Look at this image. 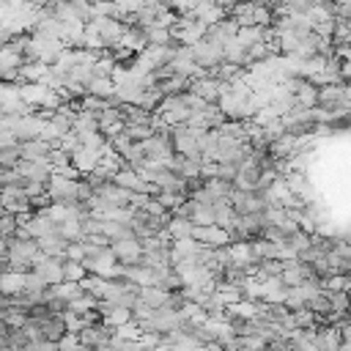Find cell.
Masks as SVG:
<instances>
[{
  "instance_id": "5bb4252c",
  "label": "cell",
  "mask_w": 351,
  "mask_h": 351,
  "mask_svg": "<svg viewBox=\"0 0 351 351\" xmlns=\"http://www.w3.org/2000/svg\"><path fill=\"white\" fill-rule=\"evenodd\" d=\"M343 101H351V90H348V82H337V85H318V107H335V104H343Z\"/></svg>"
},
{
  "instance_id": "277c9868",
  "label": "cell",
  "mask_w": 351,
  "mask_h": 351,
  "mask_svg": "<svg viewBox=\"0 0 351 351\" xmlns=\"http://www.w3.org/2000/svg\"><path fill=\"white\" fill-rule=\"evenodd\" d=\"M30 269H33V271L47 282V285H55V282H60V280H63V258L36 252V255H33Z\"/></svg>"
},
{
  "instance_id": "6da1fadb",
  "label": "cell",
  "mask_w": 351,
  "mask_h": 351,
  "mask_svg": "<svg viewBox=\"0 0 351 351\" xmlns=\"http://www.w3.org/2000/svg\"><path fill=\"white\" fill-rule=\"evenodd\" d=\"M38 252L36 239H5V269L25 271L33 263V255Z\"/></svg>"
},
{
  "instance_id": "7402d4cb",
  "label": "cell",
  "mask_w": 351,
  "mask_h": 351,
  "mask_svg": "<svg viewBox=\"0 0 351 351\" xmlns=\"http://www.w3.org/2000/svg\"><path fill=\"white\" fill-rule=\"evenodd\" d=\"M47 154H49V145L38 137L19 143V159H25V162H41V159H47Z\"/></svg>"
},
{
  "instance_id": "44dd1931",
  "label": "cell",
  "mask_w": 351,
  "mask_h": 351,
  "mask_svg": "<svg viewBox=\"0 0 351 351\" xmlns=\"http://www.w3.org/2000/svg\"><path fill=\"white\" fill-rule=\"evenodd\" d=\"M137 299L145 302L148 307H167L170 291H165L159 285H137Z\"/></svg>"
},
{
  "instance_id": "9a60e30c",
  "label": "cell",
  "mask_w": 351,
  "mask_h": 351,
  "mask_svg": "<svg viewBox=\"0 0 351 351\" xmlns=\"http://www.w3.org/2000/svg\"><path fill=\"white\" fill-rule=\"evenodd\" d=\"M14 170H16L19 176H25L27 181H38V184H44V186H47V178H49V173H52V167H49L47 159H41V162H25V159H19V162L14 165Z\"/></svg>"
},
{
  "instance_id": "603a6c76",
  "label": "cell",
  "mask_w": 351,
  "mask_h": 351,
  "mask_svg": "<svg viewBox=\"0 0 351 351\" xmlns=\"http://www.w3.org/2000/svg\"><path fill=\"white\" fill-rule=\"evenodd\" d=\"M228 255H230V263L239 266V269L258 261V258L252 255V244H250V241H230V244H228Z\"/></svg>"
},
{
  "instance_id": "7bdbcfd3",
  "label": "cell",
  "mask_w": 351,
  "mask_h": 351,
  "mask_svg": "<svg viewBox=\"0 0 351 351\" xmlns=\"http://www.w3.org/2000/svg\"><path fill=\"white\" fill-rule=\"evenodd\" d=\"M326 296H329V310L348 313V291H326Z\"/></svg>"
},
{
  "instance_id": "d4e9b609",
  "label": "cell",
  "mask_w": 351,
  "mask_h": 351,
  "mask_svg": "<svg viewBox=\"0 0 351 351\" xmlns=\"http://www.w3.org/2000/svg\"><path fill=\"white\" fill-rule=\"evenodd\" d=\"M47 74H49V63H41V60H25L19 66V80L22 82H44Z\"/></svg>"
},
{
  "instance_id": "2e32d148",
  "label": "cell",
  "mask_w": 351,
  "mask_h": 351,
  "mask_svg": "<svg viewBox=\"0 0 351 351\" xmlns=\"http://www.w3.org/2000/svg\"><path fill=\"white\" fill-rule=\"evenodd\" d=\"M22 228L27 230V236H30V239H38V236L52 233L58 225L47 217V208H44V211H30V214H27V219L22 222Z\"/></svg>"
},
{
  "instance_id": "f35d334b",
  "label": "cell",
  "mask_w": 351,
  "mask_h": 351,
  "mask_svg": "<svg viewBox=\"0 0 351 351\" xmlns=\"http://www.w3.org/2000/svg\"><path fill=\"white\" fill-rule=\"evenodd\" d=\"M123 132H126V137H129L132 143H140V140H145V137L154 134V129H151L148 123H126Z\"/></svg>"
},
{
  "instance_id": "5b68a950",
  "label": "cell",
  "mask_w": 351,
  "mask_h": 351,
  "mask_svg": "<svg viewBox=\"0 0 351 351\" xmlns=\"http://www.w3.org/2000/svg\"><path fill=\"white\" fill-rule=\"evenodd\" d=\"M90 25L96 27V33H99V38H101L104 49H112V47H118V38H121V33L126 30V22H121V19H112V16H93V19H90Z\"/></svg>"
},
{
  "instance_id": "7c38bea8",
  "label": "cell",
  "mask_w": 351,
  "mask_h": 351,
  "mask_svg": "<svg viewBox=\"0 0 351 351\" xmlns=\"http://www.w3.org/2000/svg\"><path fill=\"white\" fill-rule=\"evenodd\" d=\"M99 159H101V154H99V148H90V145H77L71 154H69V162H71V167L80 173V176H85V173H90L96 165H99Z\"/></svg>"
},
{
  "instance_id": "ffe728a7",
  "label": "cell",
  "mask_w": 351,
  "mask_h": 351,
  "mask_svg": "<svg viewBox=\"0 0 351 351\" xmlns=\"http://www.w3.org/2000/svg\"><path fill=\"white\" fill-rule=\"evenodd\" d=\"M36 244H38V252H44V255H55V258H63V250H66V239L58 233V228L52 230V233H47V236H38L36 239Z\"/></svg>"
},
{
  "instance_id": "ee69618b",
  "label": "cell",
  "mask_w": 351,
  "mask_h": 351,
  "mask_svg": "<svg viewBox=\"0 0 351 351\" xmlns=\"http://www.w3.org/2000/svg\"><path fill=\"white\" fill-rule=\"evenodd\" d=\"M324 291H348V274H329L321 280Z\"/></svg>"
},
{
  "instance_id": "681fc988",
  "label": "cell",
  "mask_w": 351,
  "mask_h": 351,
  "mask_svg": "<svg viewBox=\"0 0 351 351\" xmlns=\"http://www.w3.org/2000/svg\"><path fill=\"white\" fill-rule=\"evenodd\" d=\"M22 351H58V346H55L52 340L38 337V340H27V343L22 346Z\"/></svg>"
},
{
  "instance_id": "f5cc1de1",
  "label": "cell",
  "mask_w": 351,
  "mask_h": 351,
  "mask_svg": "<svg viewBox=\"0 0 351 351\" xmlns=\"http://www.w3.org/2000/svg\"><path fill=\"white\" fill-rule=\"evenodd\" d=\"M44 189H47V186H44V184H38V181H25V184H22V192H25L27 197H33V195H41Z\"/></svg>"
},
{
  "instance_id": "6f0895ef",
  "label": "cell",
  "mask_w": 351,
  "mask_h": 351,
  "mask_svg": "<svg viewBox=\"0 0 351 351\" xmlns=\"http://www.w3.org/2000/svg\"><path fill=\"white\" fill-rule=\"evenodd\" d=\"M110 3H112V0H110Z\"/></svg>"
},
{
  "instance_id": "52a82bcc",
  "label": "cell",
  "mask_w": 351,
  "mask_h": 351,
  "mask_svg": "<svg viewBox=\"0 0 351 351\" xmlns=\"http://www.w3.org/2000/svg\"><path fill=\"white\" fill-rule=\"evenodd\" d=\"M112 335H115V329H112V326H107L104 321H99V324H88V326H82V329L77 332L80 343H82V346H88V348L110 346Z\"/></svg>"
},
{
  "instance_id": "30bf717a",
  "label": "cell",
  "mask_w": 351,
  "mask_h": 351,
  "mask_svg": "<svg viewBox=\"0 0 351 351\" xmlns=\"http://www.w3.org/2000/svg\"><path fill=\"white\" fill-rule=\"evenodd\" d=\"M195 241H200L203 247H225L230 244V233L219 225H192V233H189Z\"/></svg>"
},
{
  "instance_id": "ac0fdd59",
  "label": "cell",
  "mask_w": 351,
  "mask_h": 351,
  "mask_svg": "<svg viewBox=\"0 0 351 351\" xmlns=\"http://www.w3.org/2000/svg\"><path fill=\"white\" fill-rule=\"evenodd\" d=\"M49 90H52V88H47L44 82H22V85H19V99L27 101L30 107H41V104L47 101Z\"/></svg>"
},
{
  "instance_id": "f1b7e54d",
  "label": "cell",
  "mask_w": 351,
  "mask_h": 351,
  "mask_svg": "<svg viewBox=\"0 0 351 351\" xmlns=\"http://www.w3.org/2000/svg\"><path fill=\"white\" fill-rule=\"evenodd\" d=\"M49 288H52V296H58L60 302H71L74 296L82 293L80 282H71V280H60V282H55V285H49Z\"/></svg>"
},
{
  "instance_id": "db71d44e",
  "label": "cell",
  "mask_w": 351,
  "mask_h": 351,
  "mask_svg": "<svg viewBox=\"0 0 351 351\" xmlns=\"http://www.w3.org/2000/svg\"><path fill=\"white\" fill-rule=\"evenodd\" d=\"M236 3H241V0H219L222 8H230V5H236Z\"/></svg>"
},
{
  "instance_id": "d6986e66",
  "label": "cell",
  "mask_w": 351,
  "mask_h": 351,
  "mask_svg": "<svg viewBox=\"0 0 351 351\" xmlns=\"http://www.w3.org/2000/svg\"><path fill=\"white\" fill-rule=\"evenodd\" d=\"M25 288V271L3 269L0 271V296H19Z\"/></svg>"
},
{
  "instance_id": "ba28073f",
  "label": "cell",
  "mask_w": 351,
  "mask_h": 351,
  "mask_svg": "<svg viewBox=\"0 0 351 351\" xmlns=\"http://www.w3.org/2000/svg\"><path fill=\"white\" fill-rule=\"evenodd\" d=\"M189 52H192L195 63H197L203 71H211L214 66H219V63H222V49H219V47H214V44H211V41H206V38L195 41V44L189 47Z\"/></svg>"
},
{
  "instance_id": "f546056e",
  "label": "cell",
  "mask_w": 351,
  "mask_h": 351,
  "mask_svg": "<svg viewBox=\"0 0 351 351\" xmlns=\"http://www.w3.org/2000/svg\"><path fill=\"white\" fill-rule=\"evenodd\" d=\"M96 296H90V293H80V296H74L71 302H66V310H71V313H77V315H85V313H90V310H96Z\"/></svg>"
},
{
  "instance_id": "484cf974",
  "label": "cell",
  "mask_w": 351,
  "mask_h": 351,
  "mask_svg": "<svg viewBox=\"0 0 351 351\" xmlns=\"http://www.w3.org/2000/svg\"><path fill=\"white\" fill-rule=\"evenodd\" d=\"M110 285H112V280L99 277V274H85V277L80 280V288H82L85 293L96 296V299H104V296H107V291H110Z\"/></svg>"
},
{
  "instance_id": "1f68e13d",
  "label": "cell",
  "mask_w": 351,
  "mask_h": 351,
  "mask_svg": "<svg viewBox=\"0 0 351 351\" xmlns=\"http://www.w3.org/2000/svg\"><path fill=\"white\" fill-rule=\"evenodd\" d=\"M154 197H156V203H159L165 211H176L186 195H184V192H170V189H156Z\"/></svg>"
},
{
  "instance_id": "60d3db41",
  "label": "cell",
  "mask_w": 351,
  "mask_h": 351,
  "mask_svg": "<svg viewBox=\"0 0 351 351\" xmlns=\"http://www.w3.org/2000/svg\"><path fill=\"white\" fill-rule=\"evenodd\" d=\"M85 266L82 261H63V280H71V282H80L85 277Z\"/></svg>"
},
{
  "instance_id": "f6af8a7d",
  "label": "cell",
  "mask_w": 351,
  "mask_h": 351,
  "mask_svg": "<svg viewBox=\"0 0 351 351\" xmlns=\"http://www.w3.org/2000/svg\"><path fill=\"white\" fill-rule=\"evenodd\" d=\"M115 337H121V340H137L140 337V324L132 318V321L115 326Z\"/></svg>"
},
{
  "instance_id": "8d00e7d4",
  "label": "cell",
  "mask_w": 351,
  "mask_h": 351,
  "mask_svg": "<svg viewBox=\"0 0 351 351\" xmlns=\"http://www.w3.org/2000/svg\"><path fill=\"white\" fill-rule=\"evenodd\" d=\"M282 132H285V129H282V121H280V118H271V121L261 123V134H263L266 148H269V143H274V140H277Z\"/></svg>"
},
{
  "instance_id": "11a10c76",
  "label": "cell",
  "mask_w": 351,
  "mask_h": 351,
  "mask_svg": "<svg viewBox=\"0 0 351 351\" xmlns=\"http://www.w3.org/2000/svg\"><path fill=\"white\" fill-rule=\"evenodd\" d=\"M154 3H165V0H143V5H154Z\"/></svg>"
},
{
  "instance_id": "e575fe53",
  "label": "cell",
  "mask_w": 351,
  "mask_h": 351,
  "mask_svg": "<svg viewBox=\"0 0 351 351\" xmlns=\"http://www.w3.org/2000/svg\"><path fill=\"white\" fill-rule=\"evenodd\" d=\"M143 36H145V44H151V47H165V44L173 41L167 27H145Z\"/></svg>"
},
{
  "instance_id": "9c48e42d",
  "label": "cell",
  "mask_w": 351,
  "mask_h": 351,
  "mask_svg": "<svg viewBox=\"0 0 351 351\" xmlns=\"http://www.w3.org/2000/svg\"><path fill=\"white\" fill-rule=\"evenodd\" d=\"M0 208L3 214H27L30 211V203H27V195L22 192V186H3L0 189Z\"/></svg>"
},
{
  "instance_id": "b9f144b4",
  "label": "cell",
  "mask_w": 351,
  "mask_h": 351,
  "mask_svg": "<svg viewBox=\"0 0 351 351\" xmlns=\"http://www.w3.org/2000/svg\"><path fill=\"white\" fill-rule=\"evenodd\" d=\"M291 318H293V326H296V329H307V326H315V313H313V310H307V307L291 310Z\"/></svg>"
},
{
  "instance_id": "9f6ffc18",
  "label": "cell",
  "mask_w": 351,
  "mask_h": 351,
  "mask_svg": "<svg viewBox=\"0 0 351 351\" xmlns=\"http://www.w3.org/2000/svg\"><path fill=\"white\" fill-rule=\"evenodd\" d=\"M90 351H112L110 346H101V348H90Z\"/></svg>"
},
{
  "instance_id": "bcb514c9",
  "label": "cell",
  "mask_w": 351,
  "mask_h": 351,
  "mask_svg": "<svg viewBox=\"0 0 351 351\" xmlns=\"http://www.w3.org/2000/svg\"><path fill=\"white\" fill-rule=\"evenodd\" d=\"M85 258V244L77 239V241H69L66 250H63V261H82Z\"/></svg>"
},
{
  "instance_id": "f907efd6",
  "label": "cell",
  "mask_w": 351,
  "mask_h": 351,
  "mask_svg": "<svg viewBox=\"0 0 351 351\" xmlns=\"http://www.w3.org/2000/svg\"><path fill=\"white\" fill-rule=\"evenodd\" d=\"M27 203H30V211H44L49 203H52V197L47 195V189L41 192V195H33V197H27Z\"/></svg>"
},
{
  "instance_id": "4316f807",
  "label": "cell",
  "mask_w": 351,
  "mask_h": 351,
  "mask_svg": "<svg viewBox=\"0 0 351 351\" xmlns=\"http://www.w3.org/2000/svg\"><path fill=\"white\" fill-rule=\"evenodd\" d=\"M211 208H214V225H219V228H225L230 233L233 225H236V219H239V214L233 211V206L230 203H214Z\"/></svg>"
},
{
  "instance_id": "3957f363",
  "label": "cell",
  "mask_w": 351,
  "mask_h": 351,
  "mask_svg": "<svg viewBox=\"0 0 351 351\" xmlns=\"http://www.w3.org/2000/svg\"><path fill=\"white\" fill-rule=\"evenodd\" d=\"M167 66H170V71H173V74H178V77H184V80L206 77V71L195 63V58H192L189 47H176V52H173V58L167 60Z\"/></svg>"
},
{
  "instance_id": "4dcf8cb0",
  "label": "cell",
  "mask_w": 351,
  "mask_h": 351,
  "mask_svg": "<svg viewBox=\"0 0 351 351\" xmlns=\"http://www.w3.org/2000/svg\"><path fill=\"white\" fill-rule=\"evenodd\" d=\"M296 104H302V107H315V101H318V88L313 85V82H307V80H302V85L296 88Z\"/></svg>"
},
{
  "instance_id": "d6a6232c",
  "label": "cell",
  "mask_w": 351,
  "mask_h": 351,
  "mask_svg": "<svg viewBox=\"0 0 351 351\" xmlns=\"http://www.w3.org/2000/svg\"><path fill=\"white\" fill-rule=\"evenodd\" d=\"M165 230H167V236H170V239H184V236H189V233H192V222H189V219H184V217H170V219H167V225H165Z\"/></svg>"
},
{
  "instance_id": "83f0119b",
  "label": "cell",
  "mask_w": 351,
  "mask_h": 351,
  "mask_svg": "<svg viewBox=\"0 0 351 351\" xmlns=\"http://www.w3.org/2000/svg\"><path fill=\"white\" fill-rule=\"evenodd\" d=\"M90 96H96V99H112V93H115V82L110 80V77H93L90 82H88V88H85Z\"/></svg>"
},
{
  "instance_id": "8992f818",
  "label": "cell",
  "mask_w": 351,
  "mask_h": 351,
  "mask_svg": "<svg viewBox=\"0 0 351 351\" xmlns=\"http://www.w3.org/2000/svg\"><path fill=\"white\" fill-rule=\"evenodd\" d=\"M228 85L230 82H219V80H214V77H197V80H189V85H186V90L189 93H195V96H200L203 101H208V104H214L217 99H219V93H225L228 90Z\"/></svg>"
},
{
  "instance_id": "7a4b0ae2",
  "label": "cell",
  "mask_w": 351,
  "mask_h": 351,
  "mask_svg": "<svg viewBox=\"0 0 351 351\" xmlns=\"http://www.w3.org/2000/svg\"><path fill=\"white\" fill-rule=\"evenodd\" d=\"M77 192H80V178H69L63 173H49V178H47V195L55 203H80L77 200Z\"/></svg>"
},
{
  "instance_id": "74e56055",
  "label": "cell",
  "mask_w": 351,
  "mask_h": 351,
  "mask_svg": "<svg viewBox=\"0 0 351 351\" xmlns=\"http://www.w3.org/2000/svg\"><path fill=\"white\" fill-rule=\"evenodd\" d=\"M101 321H104L107 326H112V329H115V326H121V324L132 321V310H129V307H115V304H112V310H110Z\"/></svg>"
},
{
  "instance_id": "c3c4849f",
  "label": "cell",
  "mask_w": 351,
  "mask_h": 351,
  "mask_svg": "<svg viewBox=\"0 0 351 351\" xmlns=\"http://www.w3.org/2000/svg\"><path fill=\"white\" fill-rule=\"evenodd\" d=\"M16 230V219L14 214H0V239H11Z\"/></svg>"
},
{
  "instance_id": "4fadbf2b",
  "label": "cell",
  "mask_w": 351,
  "mask_h": 351,
  "mask_svg": "<svg viewBox=\"0 0 351 351\" xmlns=\"http://www.w3.org/2000/svg\"><path fill=\"white\" fill-rule=\"evenodd\" d=\"M228 203L233 206L236 214H255V211H263V206H266L261 192H241V189H233Z\"/></svg>"
},
{
  "instance_id": "816d5d0a",
  "label": "cell",
  "mask_w": 351,
  "mask_h": 351,
  "mask_svg": "<svg viewBox=\"0 0 351 351\" xmlns=\"http://www.w3.org/2000/svg\"><path fill=\"white\" fill-rule=\"evenodd\" d=\"M123 14H134V11H140L143 8V0H112Z\"/></svg>"
},
{
  "instance_id": "836d02e7",
  "label": "cell",
  "mask_w": 351,
  "mask_h": 351,
  "mask_svg": "<svg viewBox=\"0 0 351 351\" xmlns=\"http://www.w3.org/2000/svg\"><path fill=\"white\" fill-rule=\"evenodd\" d=\"M115 121H123L121 118V104L115 107V104H104L99 112H96V123H99V132L101 129H107L110 123H115Z\"/></svg>"
},
{
  "instance_id": "8fae6325",
  "label": "cell",
  "mask_w": 351,
  "mask_h": 351,
  "mask_svg": "<svg viewBox=\"0 0 351 351\" xmlns=\"http://www.w3.org/2000/svg\"><path fill=\"white\" fill-rule=\"evenodd\" d=\"M110 252L115 255L118 263H140V255H143V247H140V239L137 236H129V239H118V241H110Z\"/></svg>"
},
{
  "instance_id": "ab89813d",
  "label": "cell",
  "mask_w": 351,
  "mask_h": 351,
  "mask_svg": "<svg viewBox=\"0 0 351 351\" xmlns=\"http://www.w3.org/2000/svg\"><path fill=\"white\" fill-rule=\"evenodd\" d=\"M189 222H192V225H214V208L195 203V211H192Z\"/></svg>"
},
{
  "instance_id": "cb8c5ba5",
  "label": "cell",
  "mask_w": 351,
  "mask_h": 351,
  "mask_svg": "<svg viewBox=\"0 0 351 351\" xmlns=\"http://www.w3.org/2000/svg\"><path fill=\"white\" fill-rule=\"evenodd\" d=\"M118 47H123V49H129L132 55H137V52H143L148 44H145V36H143L140 27H129V25H126V30H123L121 38H118Z\"/></svg>"
},
{
  "instance_id": "7dc6e473",
  "label": "cell",
  "mask_w": 351,
  "mask_h": 351,
  "mask_svg": "<svg viewBox=\"0 0 351 351\" xmlns=\"http://www.w3.org/2000/svg\"><path fill=\"white\" fill-rule=\"evenodd\" d=\"M60 318H63V326H66V332H80L85 324H82V315H77V313H71V310H60Z\"/></svg>"
},
{
  "instance_id": "e0dca14e",
  "label": "cell",
  "mask_w": 351,
  "mask_h": 351,
  "mask_svg": "<svg viewBox=\"0 0 351 351\" xmlns=\"http://www.w3.org/2000/svg\"><path fill=\"white\" fill-rule=\"evenodd\" d=\"M192 19H197V22H203L206 27H211V25H217L219 19H225V8L219 5V3H195V8L192 11H186Z\"/></svg>"
},
{
  "instance_id": "d590c367",
  "label": "cell",
  "mask_w": 351,
  "mask_h": 351,
  "mask_svg": "<svg viewBox=\"0 0 351 351\" xmlns=\"http://www.w3.org/2000/svg\"><path fill=\"white\" fill-rule=\"evenodd\" d=\"M58 233L66 239V241H77L82 236L80 230V217H66L63 222H58Z\"/></svg>"
}]
</instances>
